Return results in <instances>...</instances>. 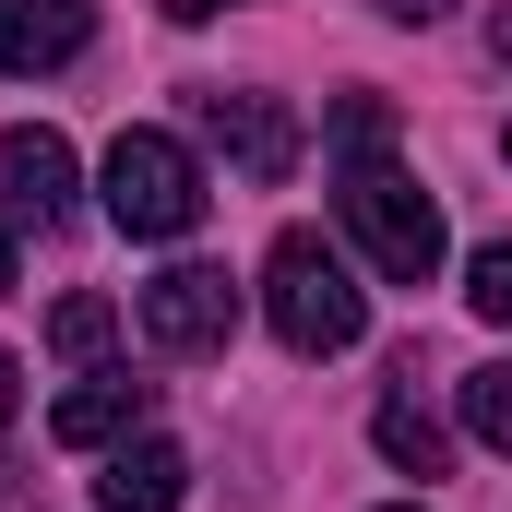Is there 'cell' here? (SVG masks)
Listing matches in <instances>:
<instances>
[{
    "mask_svg": "<svg viewBox=\"0 0 512 512\" xmlns=\"http://www.w3.org/2000/svg\"><path fill=\"white\" fill-rule=\"evenodd\" d=\"M262 310H274V334H286L298 358H346V346L370 334V286L322 251L310 227H286V239L262 251Z\"/></svg>",
    "mask_w": 512,
    "mask_h": 512,
    "instance_id": "6da1fadb",
    "label": "cell"
},
{
    "mask_svg": "<svg viewBox=\"0 0 512 512\" xmlns=\"http://www.w3.org/2000/svg\"><path fill=\"white\" fill-rule=\"evenodd\" d=\"M334 203H346V239L370 251V274H382V286H429V274H441V203H429L405 167H382V155H346Z\"/></svg>",
    "mask_w": 512,
    "mask_h": 512,
    "instance_id": "7a4b0ae2",
    "label": "cell"
},
{
    "mask_svg": "<svg viewBox=\"0 0 512 512\" xmlns=\"http://www.w3.org/2000/svg\"><path fill=\"white\" fill-rule=\"evenodd\" d=\"M108 227L120 239H191L203 227V167L179 131H120L108 143Z\"/></svg>",
    "mask_w": 512,
    "mask_h": 512,
    "instance_id": "3957f363",
    "label": "cell"
},
{
    "mask_svg": "<svg viewBox=\"0 0 512 512\" xmlns=\"http://www.w3.org/2000/svg\"><path fill=\"white\" fill-rule=\"evenodd\" d=\"M131 322H143V346H155V358H215V346L239 334V286H227L215 262H167V274L143 286V310H131Z\"/></svg>",
    "mask_w": 512,
    "mask_h": 512,
    "instance_id": "277c9868",
    "label": "cell"
},
{
    "mask_svg": "<svg viewBox=\"0 0 512 512\" xmlns=\"http://www.w3.org/2000/svg\"><path fill=\"white\" fill-rule=\"evenodd\" d=\"M191 108H203V131L227 143V167H239V179H262V191H274V179H298V120H286L274 96H227V84H203Z\"/></svg>",
    "mask_w": 512,
    "mask_h": 512,
    "instance_id": "5b68a950",
    "label": "cell"
},
{
    "mask_svg": "<svg viewBox=\"0 0 512 512\" xmlns=\"http://www.w3.org/2000/svg\"><path fill=\"white\" fill-rule=\"evenodd\" d=\"M60 215H72V143L0 131V227H60Z\"/></svg>",
    "mask_w": 512,
    "mask_h": 512,
    "instance_id": "8992f818",
    "label": "cell"
},
{
    "mask_svg": "<svg viewBox=\"0 0 512 512\" xmlns=\"http://www.w3.org/2000/svg\"><path fill=\"white\" fill-rule=\"evenodd\" d=\"M96 48V0H0V72H72Z\"/></svg>",
    "mask_w": 512,
    "mask_h": 512,
    "instance_id": "52a82bcc",
    "label": "cell"
},
{
    "mask_svg": "<svg viewBox=\"0 0 512 512\" xmlns=\"http://www.w3.org/2000/svg\"><path fill=\"white\" fill-rule=\"evenodd\" d=\"M143 405H155V382H131V370H96V382H72L60 405H48V441H72V453H96V441H131V429H143Z\"/></svg>",
    "mask_w": 512,
    "mask_h": 512,
    "instance_id": "ba28073f",
    "label": "cell"
},
{
    "mask_svg": "<svg viewBox=\"0 0 512 512\" xmlns=\"http://www.w3.org/2000/svg\"><path fill=\"white\" fill-rule=\"evenodd\" d=\"M96 501L108 512H179L191 501V453H179V441H120L108 477H96Z\"/></svg>",
    "mask_w": 512,
    "mask_h": 512,
    "instance_id": "9c48e42d",
    "label": "cell"
},
{
    "mask_svg": "<svg viewBox=\"0 0 512 512\" xmlns=\"http://www.w3.org/2000/svg\"><path fill=\"white\" fill-rule=\"evenodd\" d=\"M370 441H382V453L405 465V477H441V465H453V441H441V417H429L417 393H382V417H370Z\"/></svg>",
    "mask_w": 512,
    "mask_h": 512,
    "instance_id": "30bf717a",
    "label": "cell"
},
{
    "mask_svg": "<svg viewBox=\"0 0 512 512\" xmlns=\"http://www.w3.org/2000/svg\"><path fill=\"white\" fill-rule=\"evenodd\" d=\"M48 346H60L72 370H96V358L120 346V310H108V298H60V310H48Z\"/></svg>",
    "mask_w": 512,
    "mask_h": 512,
    "instance_id": "8fae6325",
    "label": "cell"
},
{
    "mask_svg": "<svg viewBox=\"0 0 512 512\" xmlns=\"http://www.w3.org/2000/svg\"><path fill=\"white\" fill-rule=\"evenodd\" d=\"M465 429H477L489 453H512V358H489V370H465Z\"/></svg>",
    "mask_w": 512,
    "mask_h": 512,
    "instance_id": "7c38bea8",
    "label": "cell"
},
{
    "mask_svg": "<svg viewBox=\"0 0 512 512\" xmlns=\"http://www.w3.org/2000/svg\"><path fill=\"white\" fill-rule=\"evenodd\" d=\"M465 298H477V322H512V239H489L465 262Z\"/></svg>",
    "mask_w": 512,
    "mask_h": 512,
    "instance_id": "4fadbf2b",
    "label": "cell"
},
{
    "mask_svg": "<svg viewBox=\"0 0 512 512\" xmlns=\"http://www.w3.org/2000/svg\"><path fill=\"white\" fill-rule=\"evenodd\" d=\"M393 143V108L382 96H346V108H334V155H382Z\"/></svg>",
    "mask_w": 512,
    "mask_h": 512,
    "instance_id": "5bb4252c",
    "label": "cell"
},
{
    "mask_svg": "<svg viewBox=\"0 0 512 512\" xmlns=\"http://www.w3.org/2000/svg\"><path fill=\"white\" fill-rule=\"evenodd\" d=\"M215 12H227V0H167V24H215Z\"/></svg>",
    "mask_w": 512,
    "mask_h": 512,
    "instance_id": "9a60e30c",
    "label": "cell"
},
{
    "mask_svg": "<svg viewBox=\"0 0 512 512\" xmlns=\"http://www.w3.org/2000/svg\"><path fill=\"white\" fill-rule=\"evenodd\" d=\"M382 12H393V24H429V12H441V0H382Z\"/></svg>",
    "mask_w": 512,
    "mask_h": 512,
    "instance_id": "2e32d148",
    "label": "cell"
},
{
    "mask_svg": "<svg viewBox=\"0 0 512 512\" xmlns=\"http://www.w3.org/2000/svg\"><path fill=\"white\" fill-rule=\"evenodd\" d=\"M12 382H24V370H12V358H0V429H12Z\"/></svg>",
    "mask_w": 512,
    "mask_h": 512,
    "instance_id": "e0dca14e",
    "label": "cell"
},
{
    "mask_svg": "<svg viewBox=\"0 0 512 512\" xmlns=\"http://www.w3.org/2000/svg\"><path fill=\"white\" fill-rule=\"evenodd\" d=\"M489 48H501V60H512V12H501V24H489Z\"/></svg>",
    "mask_w": 512,
    "mask_h": 512,
    "instance_id": "ac0fdd59",
    "label": "cell"
},
{
    "mask_svg": "<svg viewBox=\"0 0 512 512\" xmlns=\"http://www.w3.org/2000/svg\"><path fill=\"white\" fill-rule=\"evenodd\" d=\"M0 286H12V227H0Z\"/></svg>",
    "mask_w": 512,
    "mask_h": 512,
    "instance_id": "d6986e66",
    "label": "cell"
},
{
    "mask_svg": "<svg viewBox=\"0 0 512 512\" xmlns=\"http://www.w3.org/2000/svg\"><path fill=\"white\" fill-rule=\"evenodd\" d=\"M393 512H417V501H393Z\"/></svg>",
    "mask_w": 512,
    "mask_h": 512,
    "instance_id": "ffe728a7",
    "label": "cell"
}]
</instances>
